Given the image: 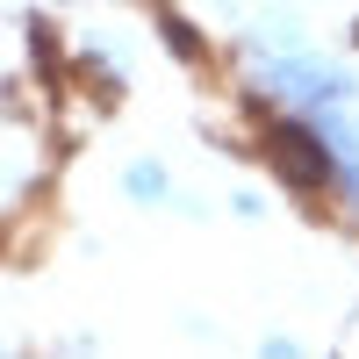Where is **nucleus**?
Masks as SVG:
<instances>
[{
  "label": "nucleus",
  "mask_w": 359,
  "mask_h": 359,
  "mask_svg": "<svg viewBox=\"0 0 359 359\" xmlns=\"http://www.w3.org/2000/svg\"><path fill=\"white\" fill-rule=\"evenodd\" d=\"M130 194L158 201V194H165V172H158V165H130Z\"/></svg>",
  "instance_id": "f03ea898"
},
{
  "label": "nucleus",
  "mask_w": 359,
  "mask_h": 359,
  "mask_svg": "<svg viewBox=\"0 0 359 359\" xmlns=\"http://www.w3.org/2000/svg\"><path fill=\"white\" fill-rule=\"evenodd\" d=\"M331 194H338V201L352 208V223H359V151H352V158L338 165V180H331Z\"/></svg>",
  "instance_id": "f257e3e1"
}]
</instances>
